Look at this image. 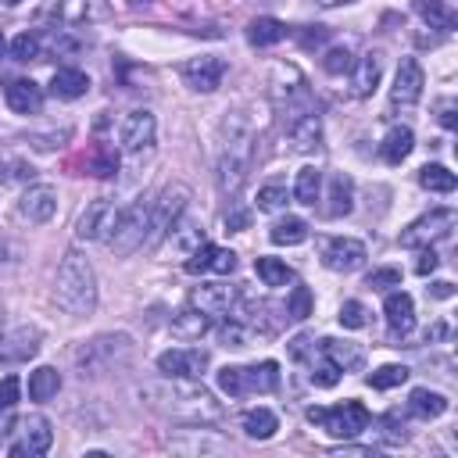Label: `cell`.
Returning a JSON list of instances; mask_svg holds the SVG:
<instances>
[{
    "instance_id": "obj_1",
    "label": "cell",
    "mask_w": 458,
    "mask_h": 458,
    "mask_svg": "<svg viewBox=\"0 0 458 458\" xmlns=\"http://www.w3.org/2000/svg\"><path fill=\"white\" fill-rule=\"evenodd\" d=\"M140 398H147V405L154 412H161L165 419L175 423H190V426H208L222 419V405L215 401L212 391H205L198 380H175L165 376L161 384H147L140 391Z\"/></svg>"
},
{
    "instance_id": "obj_2",
    "label": "cell",
    "mask_w": 458,
    "mask_h": 458,
    "mask_svg": "<svg viewBox=\"0 0 458 458\" xmlns=\"http://www.w3.org/2000/svg\"><path fill=\"white\" fill-rule=\"evenodd\" d=\"M54 298L72 319H86L97 312V276H94V265L79 251H65V258L58 265Z\"/></svg>"
},
{
    "instance_id": "obj_3",
    "label": "cell",
    "mask_w": 458,
    "mask_h": 458,
    "mask_svg": "<svg viewBox=\"0 0 458 458\" xmlns=\"http://www.w3.org/2000/svg\"><path fill=\"white\" fill-rule=\"evenodd\" d=\"M229 129V126H226ZM251 154H254V133L237 119L233 129H229V140H226V151L219 158V172H215V182H219V190L229 198L240 194L244 187V179L251 172Z\"/></svg>"
},
{
    "instance_id": "obj_4",
    "label": "cell",
    "mask_w": 458,
    "mask_h": 458,
    "mask_svg": "<svg viewBox=\"0 0 458 458\" xmlns=\"http://www.w3.org/2000/svg\"><path fill=\"white\" fill-rule=\"evenodd\" d=\"M276 387H280V365L268 358L254 365H226V369H219V391L229 398L272 394Z\"/></svg>"
},
{
    "instance_id": "obj_5",
    "label": "cell",
    "mask_w": 458,
    "mask_h": 458,
    "mask_svg": "<svg viewBox=\"0 0 458 458\" xmlns=\"http://www.w3.org/2000/svg\"><path fill=\"white\" fill-rule=\"evenodd\" d=\"M187 205H190V190L182 187V182H172L158 194V201H151V222H147V240L144 247L154 251L161 247V240L172 233V226L187 215Z\"/></svg>"
},
{
    "instance_id": "obj_6",
    "label": "cell",
    "mask_w": 458,
    "mask_h": 458,
    "mask_svg": "<svg viewBox=\"0 0 458 458\" xmlns=\"http://www.w3.org/2000/svg\"><path fill=\"white\" fill-rule=\"evenodd\" d=\"M147 222H151V205L133 201L129 208L115 212V222H112V229H108L105 244H108L119 258H126V254H133V251L144 247V240H147Z\"/></svg>"
},
{
    "instance_id": "obj_7",
    "label": "cell",
    "mask_w": 458,
    "mask_h": 458,
    "mask_svg": "<svg viewBox=\"0 0 458 458\" xmlns=\"http://www.w3.org/2000/svg\"><path fill=\"white\" fill-rule=\"evenodd\" d=\"M308 423L322 426L337 440H351L361 430H369L373 415L361 401H344V405H333V408H308Z\"/></svg>"
},
{
    "instance_id": "obj_8",
    "label": "cell",
    "mask_w": 458,
    "mask_h": 458,
    "mask_svg": "<svg viewBox=\"0 0 458 458\" xmlns=\"http://www.w3.org/2000/svg\"><path fill=\"white\" fill-rule=\"evenodd\" d=\"M454 222H458L454 208H433L430 215L415 219V222H412L405 233H401V247H433L437 240L451 237Z\"/></svg>"
},
{
    "instance_id": "obj_9",
    "label": "cell",
    "mask_w": 458,
    "mask_h": 458,
    "mask_svg": "<svg viewBox=\"0 0 458 458\" xmlns=\"http://www.w3.org/2000/svg\"><path fill=\"white\" fill-rule=\"evenodd\" d=\"M423 86H426V75H423V65L415 58H405L398 65V75H394V89H391V112H412L419 101H423Z\"/></svg>"
},
{
    "instance_id": "obj_10",
    "label": "cell",
    "mask_w": 458,
    "mask_h": 458,
    "mask_svg": "<svg viewBox=\"0 0 458 458\" xmlns=\"http://www.w3.org/2000/svg\"><path fill=\"white\" fill-rule=\"evenodd\" d=\"M158 369L175 380H201L208 369V351L201 347H172L158 354Z\"/></svg>"
},
{
    "instance_id": "obj_11",
    "label": "cell",
    "mask_w": 458,
    "mask_h": 458,
    "mask_svg": "<svg viewBox=\"0 0 458 458\" xmlns=\"http://www.w3.org/2000/svg\"><path fill=\"white\" fill-rule=\"evenodd\" d=\"M50 440H54V430L43 415H26L19 419V440L8 447L12 458H36V454H47L50 451Z\"/></svg>"
},
{
    "instance_id": "obj_12",
    "label": "cell",
    "mask_w": 458,
    "mask_h": 458,
    "mask_svg": "<svg viewBox=\"0 0 458 458\" xmlns=\"http://www.w3.org/2000/svg\"><path fill=\"white\" fill-rule=\"evenodd\" d=\"M154 136H158V122L147 108H136L122 119L119 126V140H122V151L126 154H144L154 147Z\"/></svg>"
},
{
    "instance_id": "obj_13",
    "label": "cell",
    "mask_w": 458,
    "mask_h": 458,
    "mask_svg": "<svg viewBox=\"0 0 458 458\" xmlns=\"http://www.w3.org/2000/svg\"><path fill=\"white\" fill-rule=\"evenodd\" d=\"M322 265L330 272H354L365 265L369 251H365L361 240H351V237H333V240H322Z\"/></svg>"
},
{
    "instance_id": "obj_14",
    "label": "cell",
    "mask_w": 458,
    "mask_h": 458,
    "mask_svg": "<svg viewBox=\"0 0 458 458\" xmlns=\"http://www.w3.org/2000/svg\"><path fill=\"white\" fill-rule=\"evenodd\" d=\"M58 212V190L50 187V182H29L22 201H19V215L29 222V226H43L50 222Z\"/></svg>"
},
{
    "instance_id": "obj_15",
    "label": "cell",
    "mask_w": 458,
    "mask_h": 458,
    "mask_svg": "<svg viewBox=\"0 0 458 458\" xmlns=\"http://www.w3.org/2000/svg\"><path fill=\"white\" fill-rule=\"evenodd\" d=\"M190 276H205V272H215V276H229L237 268V254L229 247H219V244H201L198 251L187 254V265Z\"/></svg>"
},
{
    "instance_id": "obj_16",
    "label": "cell",
    "mask_w": 458,
    "mask_h": 458,
    "mask_svg": "<svg viewBox=\"0 0 458 458\" xmlns=\"http://www.w3.org/2000/svg\"><path fill=\"white\" fill-rule=\"evenodd\" d=\"M222 75H226V61L222 58H194L182 65V82H187L194 94H215V89L222 86Z\"/></svg>"
},
{
    "instance_id": "obj_17",
    "label": "cell",
    "mask_w": 458,
    "mask_h": 458,
    "mask_svg": "<svg viewBox=\"0 0 458 458\" xmlns=\"http://www.w3.org/2000/svg\"><path fill=\"white\" fill-rule=\"evenodd\" d=\"M237 287L233 283H201V287H194V294H190V305L194 308H201L208 319H222V315H229L233 312V305H237Z\"/></svg>"
},
{
    "instance_id": "obj_18",
    "label": "cell",
    "mask_w": 458,
    "mask_h": 458,
    "mask_svg": "<svg viewBox=\"0 0 458 458\" xmlns=\"http://www.w3.org/2000/svg\"><path fill=\"white\" fill-rule=\"evenodd\" d=\"M112 222H115V201H112V198H97L94 205H89V208L79 215L75 237H79V240H105L108 229H112Z\"/></svg>"
},
{
    "instance_id": "obj_19",
    "label": "cell",
    "mask_w": 458,
    "mask_h": 458,
    "mask_svg": "<svg viewBox=\"0 0 458 458\" xmlns=\"http://www.w3.org/2000/svg\"><path fill=\"white\" fill-rule=\"evenodd\" d=\"M384 315L391 326V337H408L415 330V301L405 291H391L384 301Z\"/></svg>"
},
{
    "instance_id": "obj_20",
    "label": "cell",
    "mask_w": 458,
    "mask_h": 458,
    "mask_svg": "<svg viewBox=\"0 0 458 458\" xmlns=\"http://www.w3.org/2000/svg\"><path fill=\"white\" fill-rule=\"evenodd\" d=\"M4 101L15 115H40L43 108V86H36L33 79H12L4 89Z\"/></svg>"
},
{
    "instance_id": "obj_21",
    "label": "cell",
    "mask_w": 458,
    "mask_h": 458,
    "mask_svg": "<svg viewBox=\"0 0 458 458\" xmlns=\"http://www.w3.org/2000/svg\"><path fill=\"white\" fill-rule=\"evenodd\" d=\"M380 75H384L380 54H361L351 65V97H369L373 89L380 86Z\"/></svg>"
},
{
    "instance_id": "obj_22",
    "label": "cell",
    "mask_w": 458,
    "mask_h": 458,
    "mask_svg": "<svg viewBox=\"0 0 458 458\" xmlns=\"http://www.w3.org/2000/svg\"><path fill=\"white\" fill-rule=\"evenodd\" d=\"M291 144L301 154H315L322 147V119H319V112H305V115L291 119Z\"/></svg>"
},
{
    "instance_id": "obj_23",
    "label": "cell",
    "mask_w": 458,
    "mask_h": 458,
    "mask_svg": "<svg viewBox=\"0 0 458 458\" xmlns=\"http://www.w3.org/2000/svg\"><path fill=\"white\" fill-rule=\"evenodd\" d=\"M351 208H354V182H351V175L333 172L322 212H326V219H340V215H351Z\"/></svg>"
},
{
    "instance_id": "obj_24",
    "label": "cell",
    "mask_w": 458,
    "mask_h": 458,
    "mask_svg": "<svg viewBox=\"0 0 458 458\" xmlns=\"http://www.w3.org/2000/svg\"><path fill=\"white\" fill-rule=\"evenodd\" d=\"M40 351V333L36 330H15L12 337H0V361L15 365V361H29Z\"/></svg>"
},
{
    "instance_id": "obj_25",
    "label": "cell",
    "mask_w": 458,
    "mask_h": 458,
    "mask_svg": "<svg viewBox=\"0 0 458 458\" xmlns=\"http://www.w3.org/2000/svg\"><path fill=\"white\" fill-rule=\"evenodd\" d=\"M86 89H89V75L82 68H58L50 79V94L58 101H79L86 97Z\"/></svg>"
},
{
    "instance_id": "obj_26",
    "label": "cell",
    "mask_w": 458,
    "mask_h": 458,
    "mask_svg": "<svg viewBox=\"0 0 458 458\" xmlns=\"http://www.w3.org/2000/svg\"><path fill=\"white\" fill-rule=\"evenodd\" d=\"M61 19L68 26H89L108 19V0H61Z\"/></svg>"
},
{
    "instance_id": "obj_27",
    "label": "cell",
    "mask_w": 458,
    "mask_h": 458,
    "mask_svg": "<svg viewBox=\"0 0 458 458\" xmlns=\"http://www.w3.org/2000/svg\"><path fill=\"white\" fill-rule=\"evenodd\" d=\"M322 354L337 361L340 373H358L361 365H365V351H361V344H354V340H330V337H326V340H322Z\"/></svg>"
},
{
    "instance_id": "obj_28",
    "label": "cell",
    "mask_w": 458,
    "mask_h": 458,
    "mask_svg": "<svg viewBox=\"0 0 458 458\" xmlns=\"http://www.w3.org/2000/svg\"><path fill=\"white\" fill-rule=\"evenodd\" d=\"M208 330H212V319H208L201 308H194V305H187L182 312L172 315V333H175L179 340H201Z\"/></svg>"
},
{
    "instance_id": "obj_29",
    "label": "cell",
    "mask_w": 458,
    "mask_h": 458,
    "mask_svg": "<svg viewBox=\"0 0 458 458\" xmlns=\"http://www.w3.org/2000/svg\"><path fill=\"white\" fill-rule=\"evenodd\" d=\"M415 15L430 26V29H440V33H451L454 29V8L451 0H412Z\"/></svg>"
},
{
    "instance_id": "obj_30",
    "label": "cell",
    "mask_w": 458,
    "mask_h": 458,
    "mask_svg": "<svg viewBox=\"0 0 458 458\" xmlns=\"http://www.w3.org/2000/svg\"><path fill=\"white\" fill-rule=\"evenodd\" d=\"M408 412L415 415V419H440L444 412H447V398L444 394H437V391H430V387H415L412 394H408Z\"/></svg>"
},
{
    "instance_id": "obj_31",
    "label": "cell",
    "mask_w": 458,
    "mask_h": 458,
    "mask_svg": "<svg viewBox=\"0 0 458 458\" xmlns=\"http://www.w3.org/2000/svg\"><path fill=\"white\" fill-rule=\"evenodd\" d=\"M412 147H415L412 129H408V126H394V129L384 136V144H380V158H384L387 165H401V161L412 154Z\"/></svg>"
},
{
    "instance_id": "obj_32",
    "label": "cell",
    "mask_w": 458,
    "mask_h": 458,
    "mask_svg": "<svg viewBox=\"0 0 458 458\" xmlns=\"http://www.w3.org/2000/svg\"><path fill=\"white\" fill-rule=\"evenodd\" d=\"M287 40V26L280 22V19H254L251 26H247V43L251 47H276V43H283Z\"/></svg>"
},
{
    "instance_id": "obj_33",
    "label": "cell",
    "mask_w": 458,
    "mask_h": 458,
    "mask_svg": "<svg viewBox=\"0 0 458 458\" xmlns=\"http://www.w3.org/2000/svg\"><path fill=\"white\" fill-rule=\"evenodd\" d=\"M240 426H244V433L251 440H268L272 433L280 430V419H276V412H272V408H247Z\"/></svg>"
},
{
    "instance_id": "obj_34",
    "label": "cell",
    "mask_w": 458,
    "mask_h": 458,
    "mask_svg": "<svg viewBox=\"0 0 458 458\" xmlns=\"http://www.w3.org/2000/svg\"><path fill=\"white\" fill-rule=\"evenodd\" d=\"M58 391H61V373L54 369V365H40V369H33L29 373V398L33 401H50V398H58Z\"/></svg>"
},
{
    "instance_id": "obj_35",
    "label": "cell",
    "mask_w": 458,
    "mask_h": 458,
    "mask_svg": "<svg viewBox=\"0 0 458 458\" xmlns=\"http://www.w3.org/2000/svg\"><path fill=\"white\" fill-rule=\"evenodd\" d=\"M294 198H298V205H308V208H315V201L322 198V172H319L315 165L298 168V179H294Z\"/></svg>"
},
{
    "instance_id": "obj_36",
    "label": "cell",
    "mask_w": 458,
    "mask_h": 458,
    "mask_svg": "<svg viewBox=\"0 0 458 458\" xmlns=\"http://www.w3.org/2000/svg\"><path fill=\"white\" fill-rule=\"evenodd\" d=\"M254 272L265 287H287L294 283V268L280 258H254Z\"/></svg>"
},
{
    "instance_id": "obj_37",
    "label": "cell",
    "mask_w": 458,
    "mask_h": 458,
    "mask_svg": "<svg viewBox=\"0 0 458 458\" xmlns=\"http://www.w3.org/2000/svg\"><path fill=\"white\" fill-rule=\"evenodd\" d=\"M268 240H272V244H280V247L305 244V240H308V222H305V219H298V215H287V219H280L276 226L268 229Z\"/></svg>"
},
{
    "instance_id": "obj_38",
    "label": "cell",
    "mask_w": 458,
    "mask_h": 458,
    "mask_svg": "<svg viewBox=\"0 0 458 458\" xmlns=\"http://www.w3.org/2000/svg\"><path fill=\"white\" fill-rule=\"evenodd\" d=\"M419 187L430 190V194H454L458 179H454V172L444 168V165H423V168H419Z\"/></svg>"
},
{
    "instance_id": "obj_39",
    "label": "cell",
    "mask_w": 458,
    "mask_h": 458,
    "mask_svg": "<svg viewBox=\"0 0 458 458\" xmlns=\"http://www.w3.org/2000/svg\"><path fill=\"white\" fill-rule=\"evenodd\" d=\"M172 251H179L182 258H187L190 251H198L201 244H205V233H201V222H190V219H179L175 226H172Z\"/></svg>"
},
{
    "instance_id": "obj_40",
    "label": "cell",
    "mask_w": 458,
    "mask_h": 458,
    "mask_svg": "<svg viewBox=\"0 0 458 458\" xmlns=\"http://www.w3.org/2000/svg\"><path fill=\"white\" fill-rule=\"evenodd\" d=\"M215 333H219V344H222V347L240 351V347H251V344H254V333H258V330H254L251 322H244V319H229V322H222Z\"/></svg>"
},
{
    "instance_id": "obj_41",
    "label": "cell",
    "mask_w": 458,
    "mask_h": 458,
    "mask_svg": "<svg viewBox=\"0 0 458 458\" xmlns=\"http://www.w3.org/2000/svg\"><path fill=\"white\" fill-rule=\"evenodd\" d=\"M408 376H412V373L405 369V365H380L376 373L365 376V384H369L373 391H391V387H401Z\"/></svg>"
},
{
    "instance_id": "obj_42",
    "label": "cell",
    "mask_w": 458,
    "mask_h": 458,
    "mask_svg": "<svg viewBox=\"0 0 458 458\" xmlns=\"http://www.w3.org/2000/svg\"><path fill=\"white\" fill-rule=\"evenodd\" d=\"M115 168H119V154L112 147H94V151H89V158H86V172L89 175L108 179V175H115Z\"/></svg>"
},
{
    "instance_id": "obj_43",
    "label": "cell",
    "mask_w": 458,
    "mask_h": 458,
    "mask_svg": "<svg viewBox=\"0 0 458 458\" xmlns=\"http://www.w3.org/2000/svg\"><path fill=\"white\" fill-rule=\"evenodd\" d=\"M340 376H344V373L337 369V361H333V358H326V354L312 358V384H315V387H326V391H330V387H337V384H340Z\"/></svg>"
},
{
    "instance_id": "obj_44",
    "label": "cell",
    "mask_w": 458,
    "mask_h": 458,
    "mask_svg": "<svg viewBox=\"0 0 458 458\" xmlns=\"http://www.w3.org/2000/svg\"><path fill=\"white\" fill-rule=\"evenodd\" d=\"M254 201H258V212H283L287 208V187L283 182H265Z\"/></svg>"
},
{
    "instance_id": "obj_45",
    "label": "cell",
    "mask_w": 458,
    "mask_h": 458,
    "mask_svg": "<svg viewBox=\"0 0 458 458\" xmlns=\"http://www.w3.org/2000/svg\"><path fill=\"white\" fill-rule=\"evenodd\" d=\"M312 312H315V298H312V291H308V287H294V291H291V298H287V319L305 322Z\"/></svg>"
},
{
    "instance_id": "obj_46",
    "label": "cell",
    "mask_w": 458,
    "mask_h": 458,
    "mask_svg": "<svg viewBox=\"0 0 458 458\" xmlns=\"http://www.w3.org/2000/svg\"><path fill=\"white\" fill-rule=\"evenodd\" d=\"M365 287L369 291H391V287H401V268L387 265V268H373L369 276H365Z\"/></svg>"
},
{
    "instance_id": "obj_47",
    "label": "cell",
    "mask_w": 458,
    "mask_h": 458,
    "mask_svg": "<svg viewBox=\"0 0 458 458\" xmlns=\"http://www.w3.org/2000/svg\"><path fill=\"white\" fill-rule=\"evenodd\" d=\"M12 58L15 61H36L40 58V36L36 33H19L12 40Z\"/></svg>"
},
{
    "instance_id": "obj_48",
    "label": "cell",
    "mask_w": 458,
    "mask_h": 458,
    "mask_svg": "<svg viewBox=\"0 0 458 458\" xmlns=\"http://www.w3.org/2000/svg\"><path fill=\"white\" fill-rule=\"evenodd\" d=\"M351 65H354V58L347 47H330L322 54V72H330V75H344V72H351Z\"/></svg>"
},
{
    "instance_id": "obj_49",
    "label": "cell",
    "mask_w": 458,
    "mask_h": 458,
    "mask_svg": "<svg viewBox=\"0 0 458 458\" xmlns=\"http://www.w3.org/2000/svg\"><path fill=\"white\" fill-rule=\"evenodd\" d=\"M337 319H340V326H344V330H361L365 322H369V312H365V305H361V301H344Z\"/></svg>"
},
{
    "instance_id": "obj_50",
    "label": "cell",
    "mask_w": 458,
    "mask_h": 458,
    "mask_svg": "<svg viewBox=\"0 0 458 458\" xmlns=\"http://www.w3.org/2000/svg\"><path fill=\"white\" fill-rule=\"evenodd\" d=\"M19 391H22L19 376H4V380H0V412H12L19 405Z\"/></svg>"
},
{
    "instance_id": "obj_51",
    "label": "cell",
    "mask_w": 458,
    "mask_h": 458,
    "mask_svg": "<svg viewBox=\"0 0 458 458\" xmlns=\"http://www.w3.org/2000/svg\"><path fill=\"white\" fill-rule=\"evenodd\" d=\"M380 437L387 440V444H405L408 440V433H405V423H398V415H384L380 419Z\"/></svg>"
},
{
    "instance_id": "obj_52",
    "label": "cell",
    "mask_w": 458,
    "mask_h": 458,
    "mask_svg": "<svg viewBox=\"0 0 458 458\" xmlns=\"http://www.w3.org/2000/svg\"><path fill=\"white\" fill-rule=\"evenodd\" d=\"M247 222H251V215H247L244 208H237V205H233V208L226 212V233H240V229H247Z\"/></svg>"
},
{
    "instance_id": "obj_53",
    "label": "cell",
    "mask_w": 458,
    "mask_h": 458,
    "mask_svg": "<svg viewBox=\"0 0 458 458\" xmlns=\"http://www.w3.org/2000/svg\"><path fill=\"white\" fill-rule=\"evenodd\" d=\"M423 254H419V261H415V272H419V276H430V272L440 265V258H437V251L433 247H419Z\"/></svg>"
},
{
    "instance_id": "obj_54",
    "label": "cell",
    "mask_w": 458,
    "mask_h": 458,
    "mask_svg": "<svg viewBox=\"0 0 458 458\" xmlns=\"http://www.w3.org/2000/svg\"><path fill=\"white\" fill-rule=\"evenodd\" d=\"M326 36H330V33H326L322 26H308V33L301 36V43H305V47H319V43H322Z\"/></svg>"
},
{
    "instance_id": "obj_55",
    "label": "cell",
    "mask_w": 458,
    "mask_h": 458,
    "mask_svg": "<svg viewBox=\"0 0 458 458\" xmlns=\"http://www.w3.org/2000/svg\"><path fill=\"white\" fill-rule=\"evenodd\" d=\"M426 291H430L433 298H440V301H447V298H454V287H451L447 280H440V283H430Z\"/></svg>"
},
{
    "instance_id": "obj_56",
    "label": "cell",
    "mask_w": 458,
    "mask_h": 458,
    "mask_svg": "<svg viewBox=\"0 0 458 458\" xmlns=\"http://www.w3.org/2000/svg\"><path fill=\"white\" fill-rule=\"evenodd\" d=\"M440 126H444V129H454V101H444V108H440Z\"/></svg>"
},
{
    "instance_id": "obj_57",
    "label": "cell",
    "mask_w": 458,
    "mask_h": 458,
    "mask_svg": "<svg viewBox=\"0 0 458 458\" xmlns=\"http://www.w3.org/2000/svg\"><path fill=\"white\" fill-rule=\"evenodd\" d=\"M444 333H447V326H444V322H433V330L426 333V344H433V340H440Z\"/></svg>"
},
{
    "instance_id": "obj_58",
    "label": "cell",
    "mask_w": 458,
    "mask_h": 458,
    "mask_svg": "<svg viewBox=\"0 0 458 458\" xmlns=\"http://www.w3.org/2000/svg\"><path fill=\"white\" fill-rule=\"evenodd\" d=\"M319 8H344V4H351V0H315Z\"/></svg>"
},
{
    "instance_id": "obj_59",
    "label": "cell",
    "mask_w": 458,
    "mask_h": 458,
    "mask_svg": "<svg viewBox=\"0 0 458 458\" xmlns=\"http://www.w3.org/2000/svg\"><path fill=\"white\" fill-rule=\"evenodd\" d=\"M151 4H154V0H129V8H133V12H140V8H151Z\"/></svg>"
},
{
    "instance_id": "obj_60",
    "label": "cell",
    "mask_w": 458,
    "mask_h": 458,
    "mask_svg": "<svg viewBox=\"0 0 458 458\" xmlns=\"http://www.w3.org/2000/svg\"><path fill=\"white\" fill-rule=\"evenodd\" d=\"M0 337H4V308H0Z\"/></svg>"
},
{
    "instance_id": "obj_61",
    "label": "cell",
    "mask_w": 458,
    "mask_h": 458,
    "mask_svg": "<svg viewBox=\"0 0 458 458\" xmlns=\"http://www.w3.org/2000/svg\"><path fill=\"white\" fill-rule=\"evenodd\" d=\"M4 4H8V8H15V4H22V0H4Z\"/></svg>"
},
{
    "instance_id": "obj_62",
    "label": "cell",
    "mask_w": 458,
    "mask_h": 458,
    "mask_svg": "<svg viewBox=\"0 0 458 458\" xmlns=\"http://www.w3.org/2000/svg\"><path fill=\"white\" fill-rule=\"evenodd\" d=\"M0 54H4V36H0Z\"/></svg>"
}]
</instances>
